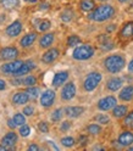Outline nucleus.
<instances>
[{
    "instance_id": "72a5a7b5",
    "label": "nucleus",
    "mask_w": 133,
    "mask_h": 151,
    "mask_svg": "<svg viewBox=\"0 0 133 151\" xmlns=\"http://www.w3.org/2000/svg\"><path fill=\"white\" fill-rule=\"evenodd\" d=\"M37 84V78L34 77L33 74H27L26 77L23 78V86L25 87H33Z\"/></svg>"
},
{
    "instance_id": "4c0bfd02",
    "label": "nucleus",
    "mask_w": 133,
    "mask_h": 151,
    "mask_svg": "<svg viewBox=\"0 0 133 151\" xmlns=\"http://www.w3.org/2000/svg\"><path fill=\"white\" fill-rule=\"evenodd\" d=\"M18 133H20L21 137L26 138V137H28V135L31 134V127H30V126H27V124L25 123L23 126L20 127V129H18Z\"/></svg>"
},
{
    "instance_id": "cd10ccee",
    "label": "nucleus",
    "mask_w": 133,
    "mask_h": 151,
    "mask_svg": "<svg viewBox=\"0 0 133 151\" xmlns=\"http://www.w3.org/2000/svg\"><path fill=\"white\" fill-rule=\"evenodd\" d=\"M94 121H95L97 123L101 124V126H106V124L110 123L111 118L106 115V113H98V115L94 116Z\"/></svg>"
},
{
    "instance_id": "393cba45",
    "label": "nucleus",
    "mask_w": 133,
    "mask_h": 151,
    "mask_svg": "<svg viewBox=\"0 0 133 151\" xmlns=\"http://www.w3.org/2000/svg\"><path fill=\"white\" fill-rule=\"evenodd\" d=\"M85 130H87V133L89 135L95 137V135H99L103 132V127H101V124H99V123H97V122H95V123L88 124L87 127H85Z\"/></svg>"
},
{
    "instance_id": "c03bdc74",
    "label": "nucleus",
    "mask_w": 133,
    "mask_h": 151,
    "mask_svg": "<svg viewBox=\"0 0 133 151\" xmlns=\"http://www.w3.org/2000/svg\"><path fill=\"white\" fill-rule=\"evenodd\" d=\"M28 151H39L40 150V146H38L37 144H31L30 146L27 147Z\"/></svg>"
},
{
    "instance_id": "6ab92c4d",
    "label": "nucleus",
    "mask_w": 133,
    "mask_h": 151,
    "mask_svg": "<svg viewBox=\"0 0 133 151\" xmlns=\"http://www.w3.org/2000/svg\"><path fill=\"white\" fill-rule=\"evenodd\" d=\"M17 139H18V137H17V134L15 133L14 130H10L9 133H6L4 137H3V139H1V143L0 144H3V145H5L6 147H12L16 143H17Z\"/></svg>"
},
{
    "instance_id": "37998d69",
    "label": "nucleus",
    "mask_w": 133,
    "mask_h": 151,
    "mask_svg": "<svg viewBox=\"0 0 133 151\" xmlns=\"http://www.w3.org/2000/svg\"><path fill=\"white\" fill-rule=\"evenodd\" d=\"M106 33H112V32H115L116 31V24L115 23H112V24H109L106 28Z\"/></svg>"
},
{
    "instance_id": "423d86ee",
    "label": "nucleus",
    "mask_w": 133,
    "mask_h": 151,
    "mask_svg": "<svg viewBox=\"0 0 133 151\" xmlns=\"http://www.w3.org/2000/svg\"><path fill=\"white\" fill-rule=\"evenodd\" d=\"M116 105H117V98H115L113 95H108L101 98L97 102V109L101 112H106V111H111Z\"/></svg>"
},
{
    "instance_id": "7ed1b4c3",
    "label": "nucleus",
    "mask_w": 133,
    "mask_h": 151,
    "mask_svg": "<svg viewBox=\"0 0 133 151\" xmlns=\"http://www.w3.org/2000/svg\"><path fill=\"white\" fill-rule=\"evenodd\" d=\"M95 55V49L90 44H80L72 50V59L76 61H87Z\"/></svg>"
},
{
    "instance_id": "ea45409f",
    "label": "nucleus",
    "mask_w": 133,
    "mask_h": 151,
    "mask_svg": "<svg viewBox=\"0 0 133 151\" xmlns=\"http://www.w3.org/2000/svg\"><path fill=\"white\" fill-rule=\"evenodd\" d=\"M71 122L69 121V119H66V121H62L61 123H60V130L61 132H64V133H66L67 130H70V128H71Z\"/></svg>"
},
{
    "instance_id": "f3484780",
    "label": "nucleus",
    "mask_w": 133,
    "mask_h": 151,
    "mask_svg": "<svg viewBox=\"0 0 133 151\" xmlns=\"http://www.w3.org/2000/svg\"><path fill=\"white\" fill-rule=\"evenodd\" d=\"M54 42H55V33L45 32L39 39V46L42 49H49L53 46Z\"/></svg>"
},
{
    "instance_id": "aec40b11",
    "label": "nucleus",
    "mask_w": 133,
    "mask_h": 151,
    "mask_svg": "<svg viewBox=\"0 0 133 151\" xmlns=\"http://www.w3.org/2000/svg\"><path fill=\"white\" fill-rule=\"evenodd\" d=\"M113 42L111 40V38L108 34H101L99 37V46L103 51H109L111 49H113Z\"/></svg>"
},
{
    "instance_id": "c85d7f7f",
    "label": "nucleus",
    "mask_w": 133,
    "mask_h": 151,
    "mask_svg": "<svg viewBox=\"0 0 133 151\" xmlns=\"http://www.w3.org/2000/svg\"><path fill=\"white\" fill-rule=\"evenodd\" d=\"M65 116V112H64V109L59 107V109H55L53 112H51V115H50V119L53 122H60L62 119V117Z\"/></svg>"
},
{
    "instance_id": "864d4df0",
    "label": "nucleus",
    "mask_w": 133,
    "mask_h": 151,
    "mask_svg": "<svg viewBox=\"0 0 133 151\" xmlns=\"http://www.w3.org/2000/svg\"><path fill=\"white\" fill-rule=\"evenodd\" d=\"M127 150H128V151H133V144H132L131 146H128V147H127Z\"/></svg>"
},
{
    "instance_id": "5fc2aeb1",
    "label": "nucleus",
    "mask_w": 133,
    "mask_h": 151,
    "mask_svg": "<svg viewBox=\"0 0 133 151\" xmlns=\"http://www.w3.org/2000/svg\"><path fill=\"white\" fill-rule=\"evenodd\" d=\"M97 1H99V3H106V1H109V0H97Z\"/></svg>"
},
{
    "instance_id": "4468645a",
    "label": "nucleus",
    "mask_w": 133,
    "mask_h": 151,
    "mask_svg": "<svg viewBox=\"0 0 133 151\" xmlns=\"http://www.w3.org/2000/svg\"><path fill=\"white\" fill-rule=\"evenodd\" d=\"M123 84H125L123 78H121V77H111V78H109L106 81L105 87H106V89L109 91L115 93V91H119L123 87Z\"/></svg>"
},
{
    "instance_id": "3c124183",
    "label": "nucleus",
    "mask_w": 133,
    "mask_h": 151,
    "mask_svg": "<svg viewBox=\"0 0 133 151\" xmlns=\"http://www.w3.org/2000/svg\"><path fill=\"white\" fill-rule=\"evenodd\" d=\"M128 1H131V0H117V3H120V4H125V3H128Z\"/></svg>"
},
{
    "instance_id": "0eeeda50",
    "label": "nucleus",
    "mask_w": 133,
    "mask_h": 151,
    "mask_svg": "<svg viewBox=\"0 0 133 151\" xmlns=\"http://www.w3.org/2000/svg\"><path fill=\"white\" fill-rule=\"evenodd\" d=\"M55 99H56V93L55 90L53 89H46L44 90L42 94H40V96H39V101H40V105L45 109H48V107H51L54 105V102H55Z\"/></svg>"
},
{
    "instance_id": "bb28decb",
    "label": "nucleus",
    "mask_w": 133,
    "mask_h": 151,
    "mask_svg": "<svg viewBox=\"0 0 133 151\" xmlns=\"http://www.w3.org/2000/svg\"><path fill=\"white\" fill-rule=\"evenodd\" d=\"M73 18H74V12H73V10H71V9H65V10L61 11V14H60V20L65 23L72 22Z\"/></svg>"
},
{
    "instance_id": "603ef678",
    "label": "nucleus",
    "mask_w": 133,
    "mask_h": 151,
    "mask_svg": "<svg viewBox=\"0 0 133 151\" xmlns=\"http://www.w3.org/2000/svg\"><path fill=\"white\" fill-rule=\"evenodd\" d=\"M93 150H104V147L103 146H94Z\"/></svg>"
},
{
    "instance_id": "a211bd4d",
    "label": "nucleus",
    "mask_w": 133,
    "mask_h": 151,
    "mask_svg": "<svg viewBox=\"0 0 133 151\" xmlns=\"http://www.w3.org/2000/svg\"><path fill=\"white\" fill-rule=\"evenodd\" d=\"M21 31H22V23H21V21H14L11 24H9L6 27L5 33H6L7 37L15 38V37H17L18 34L21 33Z\"/></svg>"
},
{
    "instance_id": "ddd939ff",
    "label": "nucleus",
    "mask_w": 133,
    "mask_h": 151,
    "mask_svg": "<svg viewBox=\"0 0 133 151\" xmlns=\"http://www.w3.org/2000/svg\"><path fill=\"white\" fill-rule=\"evenodd\" d=\"M85 111L84 106H66L64 107V112H65V116L73 119V118H78L80 116H82Z\"/></svg>"
},
{
    "instance_id": "412c9836",
    "label": "nucleus",
    "mask_w": 133,
    "mask_h": 151,
    "mask_svg": "<svg viewBox=\"0 0 133 151\" xmlns=\"http://www.w3.org/2000/svg\"><path fill=\"white\" fill-rule=\"evenodd\" d=\"M127 113H128V106H127V105H119V104H117V105L111 110L112 117L116 118V119L123 118V117L127 115Z\"/></svg>"
},
{
    "instance_id": "a18cd8bd",
    "label": "nucleus",
    "mask_w": 133,
    "mask_h": 151,
    "mask_svg": "<svg viewBox=\"0 0 133 151\" xmlns=\"http://www.w3.org/2000/svg\"><path fill=\"white\" fill-rule=\"evenodd\" d=\"M7 126H9V128H11V129H15V128L17 127V124L15 123L14 118H12V119H7Z\"/></svg>"
},
{
    "instance_id": "7c9ffc66",
    "label": "nucleus",
    "mask_w": 133,
    "mask_h": 151,
    "mask_svg": "<svg viewBox=\"0 0 133 151\" xmlns=\"http://www.w3.org/2000/svg\"><path fill=\"white\" fill-rule=\"evenodd\" d=\"M50 27H51V22L49 20H40L39 22H38L37 24V28H38V31L39 32H48L50 29Z\"/></svg>"
},
{
    "instance_id": "4be33fe9",
    "label": "nucleus",
    "mask_w": 133,
    "mask_h": 151,
    "mask_svg": "<svg viewBox=\"0 0 133 151\" xmlns=\"http://www.w3.org/2000/svg\"><path fill=\"white\" fill-rule=\"evenodd\" d=\"M120 37L122 39H131L133 37V21H128L122 26L120 31Z\"/></svg>"
},
{
    "instance_id": "2f4dec72",
    "label": "nucleus",
    "mask_w": 133,
    "mask_h": 151,
    "mask_svg": "<svg viewBox=\"0 0 133 151\" xmlns=\"http://www.w3.org/2000/svg\"><path fill=\"white\" fill-rule=\"evenodd\" d=\"M82 43V39L78 37V35H76V34H72L67 38V46L69 48H74V46H77Z\"/></svg>"
},
{
    "instance_id": "79ce46f5",
    "label": "nucleus",
    "mask_w": 133,
    "mask_h": 151,
    "mask_svg": "<svg viewBox=\"0 0 133 151\" xmlns=\"http://www.w3.org/2000/svg\"><path fill=\"white\" fill-rule=\"evenodd\" d=\"M88 137L87 135H80L78 137V140H77V143L80 144V145H82V146H84L85 144H87L88 143Z\"/></svg>"
},
{
    "instance_id": "49530a36",
    "label": "nucleus",
    "mask_w": 133,
    "mask_h": 151,
    "mask_svg": "<svg viewBox=\"0 0 133 151\" xmlns=\"http://www.w3.org/2000/svg\"><path fill=\"white\" fill-rule=\"evenodd\" d=\"M127 70H128V72H129L131 74H133V59L128 62V65H127Z\"/></svg>"
},
{
    "instance_id": "8fccbe9b",
    "label": "nucleus",
    "mask_w": 133,
    "mask_h": 151,
    "mask_svg": "<svg viewBox=\"0 0 133 151\" xmlns=\"http://www.w3.org/2000/svg\"><path fill=\"white\" fill-rule=\"evenodd\" d=\"M6 150H9V147H6V146L3 145V144H0V151H6Z\"/></svg>"
},
{
    "instance_id": "9d476101",
    "label": "nucleus",
    "mask_w": 133,
    "mask_h": 151,
    "mask_svg": "<svg viewBox=\"0 0 133 151\" xmlns=\"http://www.w3.org/2000/svg\"><path fill=\"white\" fill-rule=\"evenodd\" d=\"M69 77H70V72L67 70H64V71H59L54 74V78H53V82H51V86L54 88H59V87H62L64 84L69 81Z\"/></svg>"
},
{
    "instance_id": "de8ad7c7",
    "label": "nucleus",
    "mask_w": 133,
    "mask_h": 151,
    "mask_svg": "<svg viewBox=\"0 0 133 151\" xmlns=\"http://www.w3.org/2000/svg\"><path fill=\"white\" fill-rule=\"evenodd\" d=\"M5 89H6V82L0 78V90H5Z\"/></svg>"
},
{
    "instance_id": "6e6d98bb",
    "label": "nucleus",
    "mask_w": 133,
    "mask_h": 151,
    "mask_svg": "<svg viewBox=\"0 0 133 151\" xmlns=\"http://www.w3.org/2000/svg\"><path fill=\"white\" fill-rule=\"evenodd\" d=\"M27 1H32V3H37V0H27Z\"/></svg>"
},
{
    "instance_id": "e433bc0d",
    "label": "nucleus",
    "mask_w": 133,
    "mask_h": 151,
    "mask_svg": "<svg viewBox=\"0 0 133 151\" xmlns=\"http://www.w3.org/2000/svg\"><path fill=\"white\" fill-rule=\"evenodd\" d=\"M1 5L5 9H14L20 5V0H1Z\"/></svg>"
},
{
    "instance_id": "a19ab883",
    "label": "nucleus",
    "mask_w": 133,
    "mask_h": 151,
    "mask_svg": "<svg viewBox=\"0 0 133 151\" xmlns=\"http://www.w3.org/2000/svg\"><path fill=\"white\" fill-rule=\"evenodd\" d=\"M26 116H33V113H34V107L32 106V105H27V106H25V109H23V111H22Z\"/></svg>"
},
{
    "instance_id": "c756f323",
    "label": "nucleus",
    "mask_w": 133,
    "mask_h": 151,
    "mask_svg": "<svg viewBox=\"0 0 133 151\" xmlns=\"http://www.w3.org/2000/svg\"><path fill=\"white\" fill-rule=\"evenodd\" d=\"M122 124L128 129H133V111H128V113L122 118Z\"/></svg>"
},
{
    "instance_id": "6e6552de",
    "label": "nucleus",
    "mask_w": 133,
    "mask_h": 151,
    "mask_svg": "<svg viewBox=\"0 0 133 151\" xmlns=\"http://www.w3.org/2000/svg\"><path fill=\"white\" fill-rule=\"evenodd\" d=\"M59 56H60V50L58 48H53L51 46V48L46 49V51L42 55V62L45 65H50L58 60Z\"/></svg>"
},
{
    "instance_id": "f704fd0d",
    "label": "nucleus",
    "mask_w": 133,
    "mask_h": 151,
    "mask_svg": "<svg viewBox=\"0 0 133 151\" xmlns=\"http://www.w3.org/2000/svg\"><path fill=\"white\" fill-rule=\"evenodd\" d=\"M14 121H15V123L17 124V127H21L26 123V115L22 112V113H15L14 115Z\"/></svg>"
},
{
    "instance_id": "473e14b6",
    "label": "nucleus",
    "mask_w": 133,
    "mask_h": 151,
    "mask_svg": "<svg viewBox=\"0 0 133 151\" xmlns=\"http://www.w3.org/2000/svg\"><path fill=\"white\" fill-rule=\"evenodd\" d=\"M60 143L65 147H73L76 145V139L72 138V137H69V135L67 137H62L60 139Z\"/></svg>"
},
{
    "instance_id": "c9c22d12",
    "label": "nucleus",
    "mask_w": 133,
    "mask_h": 151,
    "mask_svg": "<svg viewBox=\"0 0 133 151\" xmlns=\"http://www.w3.org/2000/svg\"><path fill=\"white\" fill-rule=\"evenodd\" d=\"M27 93H28V95H30V98L31 99H37L38 96H40V89L39 88H37L35 86H33V87H28V89L26 90Z\"/></svg>"
},
{
    "instance_id": "09e8293b",
    "label": "nucleus",
    "mask_w": 133,
    "mask_h": 151,
    "mask_svg": "<svg viewBox=\"0 0 133 151\" xmlns=\"http://www.w3.org/2000/svg\"><path fill=\"white\" fill-rule=\"evenodd\" d=\"M39 9L40 10H46V9H49V4L48 3H43V4H40Z\"/></svg>"
},
{
    "instance_id": "f8f14e48",
    "label": "nucleus",
    "mask_w": 133,
    "mask_h": 151,
    "mask_svg": "<svg viewBox=\"0 0 133 151\" xmlns=\"http://www.w3.org/2000/svg\"><path fill=\"white\" fill-rule=\"evenodd\" d=\"M23 62H25V61H22V60H12V61H9V62L4 63L1 67H0V70H1V72H4L5 74H14V73L23 65Z\"/></svg>"
},
{
    "instance_id": "f257e3e1",
    "label": "nucleus",
    "mask_w": 133,
    "mask_h": 151,
    "mask_svg": "<svg viewBox=\"0 0 133 151\" xmlns=\"http://www.w3.org/2000/svg\"><path fill=\"white\" fill-rule=\"evenodd\" d=\"M116 14V9L115 6H112L111 4L103 3L99 6H95L93 11L88 12V18L93 22L101 23V22H106L115 16Z\"/></svg>"
},
{
    "instance_id": "dca6fc26",
    "label": "nucleus",
    "mask_w": 133,
    "mask_h": 151,
    "mask_svg": "<svg viewBox=\"0 0 133 151\" xmlns=\"http://www.w3.org/2000/svg\"><path fill=\"white\" fill-rule=\"evenodd\" d=\"M34 68H35L34 61L28 60V61H25L23 65H22L21 67L18 68L12 76H14V77H22V76H26V74H28V73H31V71H33Z\"/></svg>"
},
{
    "instance_id": "9b49d317",
    "label": "nucleus",
    "mask_w": 133,
    "mask_h": 151,
    "mask_svg": "<svg viewBox=\"0 0 133 151\" xmlns=\"http://www.w3.org/2000/svg\"><path fill=\"white\" fill-rule=\"evenodd\" d=\"M18 56V50L15 46H5V48L0 49V59L5 61H12L16 60Z\"/></svg>"
},
{
    "instance_id": "5701e85b",
    "label": "nucleus",
    "mask_w": 133,
    "mask_h": 151,
    "mask_svg": "<svg viewBox=\"0 0 133 151\" xmlns=\"http://www.w3.org/2000/svg\"><path fill=\"white\" fill-rule=\"evenodd\" d=\"M37 40V33L35 32H31V33H27L26 35H23L20 40V45L22 48H30L34 44V42Z\"/></svg>"
},
{
    "instance_id": "f03ea898",
    "label": "nucleus",
    "mask_w": 133,
    "mask_h": 151,
    "mask_svg": "<svg viewBox=\"0 0 133 151\" xmlns=\"http://www.w3.org/2000/svg\"><path fill=\"white\" fill-rule=\"evenodd\" d=\"M103 66L105 71L110 74H117L123 71L127 66L126 58L122 54H111L103 60Z\"/></svg>"
},
{
    "instance_id": "39448f33",
    "label": "nucleus",
    "mask_w": 133,
    "mask_h": 151,
    "mask_svg": "<svg viewBox=\"0 0 133 151\" xmlns=\"http://www.w3.org/2000/svg\"><path fill=\"white\" fill-rule=\"evenodd\" d=\"M76 94H77V87H76L74 82H66L60 91V98L62 101H71L74 99Z\"/></svg>"
},
{
    "instance_id": "b1692460",
    "label": "nucleus",
    "mask_w": 133,
    "mask_h": 151,
    "mask_svg": "<svg viewBox=\"0 0 133 151\" xmlns=\"http://www.w3.org/2000/svg\"><path fill=\"white\" fill-rule=\"evenodd\" d=\"M30 99L31 98L28 95L27 91H18L12 96V102L15 105H25V104H27L30 101Z\"/></svg>"
},
{
    "instance_id": "20e7f679",
    "label": "nucleus",
    "mask_w": 133,
    "mask_h": 151,
    "mask_svg": "<svg viewBox=\"0 0 133 151\" xmlns=\"http://www.w3.org/2000/svg\"><path fill=\"white\" fill-rule=\"evenodd\" d=\"M101 81H103V74L99 71L89 72L87 76H85V78L83 79V83H82L83 90L87 91V93L94 91L99 87V84L101 83Z\"/></svg>"
},
{
    "instance_id": "a878e982",
    "label": "nucleus",
    "mask_w": 133,
    "mask_h": 151,
    "mask_svg": "<svg viewBox=\"0 0 133 151\" xmlns=\"http://www.w3.org/2000/svg\"><path fill=\"white\" fill-rule=\"evenodd\" d=\"M95 1L94 0H82L80 3V9L84 12H90L95 9Z\"/></svg>"
},
{
    "instance_id": "58836bf2",
    "label": "nucleus",
    "mask_w": 133,
    "mask_h": 151,
    "mask_svg": "<svg viewBox=\"0 0 133 151\" xmlns=\"http://www.w3.org/2000/svg\"><path fill=\"white\" fill-rule=\"evenodd\" d=\"M38 129L40 130V133H48L49 132V123L48 122H44V121L39 122V123H38Z\"/></svg>"
},
{
    "instance_id": "1a4fd4ad",
    "label": "nucleus",
    "mask_w": 133,
    "mask_h": 151,
    "mask_svg": "<svg viewBox=\"0 0 133 151\" xmlns=\"http://www.w3.org/2000/svg\"><path fill=\"white\" fill-rule=\"evenodd\" d=\"M117 143L121 147H128L133 144V132L131 129L128 130H123L119 134L117 137Z\"/></svg>"
},
{
    "instance_id": "2eb2a0df",
    "label": "nucleus",
    "mask_w": 133,
    "mask_h": 151,
    "mask_svg": "<svg viewBox=\"0 0 133 151\" xmlns=\"http://www.w3.org/2000/svg\"><path fill=\"white\" fill-rule=\"evenodd\" d=\"M119 100L123 102H131L133 100V84L123 86L119 90Z\"/></svg>"
}]
</instances>
